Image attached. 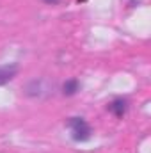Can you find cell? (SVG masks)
Wrapping results in <instances>:
<instances>
[{
    "mask_svg": "<svg viewBox=\"0 0 151 153\" xmlns=\"http://www.w3.org/2000/svg\"><path fill=\"white\" fill-rule=\"evenodd\" d=\"M78 89H80V84H78L76 78H70L62 84V94L64 96H73V94L78 93Z\"/></svg>",
    "mask_w": 151,
    "mask_h": 153,
    "instance_id": "obj_4",
    "label": "cell"
},
{
    "mask_svg": "<svg viewBox=\"0 0 151 153\" xmlns=\"http://www.w3.org/2000/svg\"><path fill=\"white\" fill-rule=\"evenodd\" d=\"M18 73V64H4L0 66V85H5L7 82H11Z\"/></svg>",
    "mask_w": 151,
    "mask_h": 153,
    "instance_id": "obj_2",
    "label": "cell"
},
{
    "mask_svg": "<svg viewBox=\"0 0 151 153\" xmlns=\"http://www.w3.org/2000/svg\"><path fill=\"white\" fill-rule=\"evenodd\" d=\"M109 111H110L115 117H123V116L128 112V102L123 100V98H115L114 102H110Z\"/></svg>",
    "mask_w": 151,
    "mask_h": 153,
    "instance_id": "obj_3",
    "label": "cell"
},
{
    "mask_svg": "<svg viewBox=\"0 0 151 153\" xmlns=\"http://www.w3.org/2000/svg\"><path fill=\"white\" fill-rule=\"evenodd\" d=\"M44 4H50V5H55V4H59L61 0H43Z\"/></svg>",
    "mask_w": 151,
    "mask_h": 153,
    "instance_id": "obj_5",
    "label": "cell"
},
{
    "mask_svg": "<svg viewBox=\"0 0 151 153\" xmlns=\"http://www.w3.org/2000/svg\"><path fill=\"white\" fill-rule=\"evenodd\" d=\"M68 126L71 130V139L75 143H85L91 139L93 135V130L89 126V123L84 119V117H70L68 121Z\"/></svg>",
    "mask_w": 151,
    "mask_h": 153,
    "instance_id": "obj_1",
    "label": "cell"
}]
</instances>
